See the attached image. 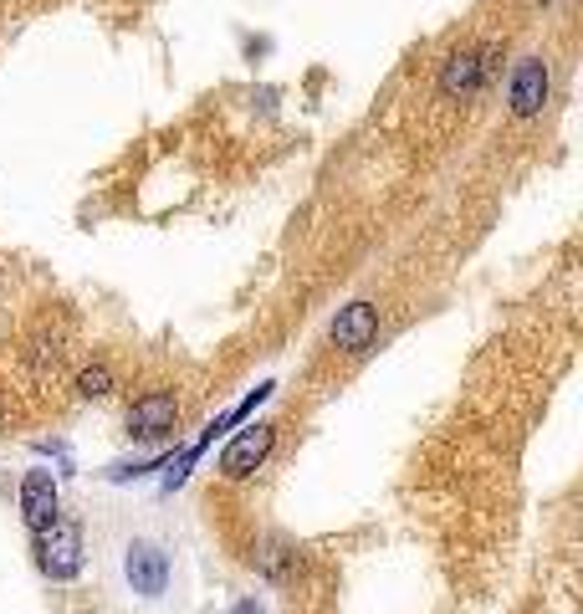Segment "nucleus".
Instances as JSON below:
<instances>
[{"label": "nucleus", "mask_w": 583, "mask_h": 614, "mask_svg": "<svg viewBox=\"0 0 583 614\" xmlns=\"http://www.w3.org/2000/svg\"><path fill=\"white\" fill-rule=\"evenodd\" d=\"M471 93H481V47H456L440 67V98L466 103Z\"/></svg>", "instance_id": "obj_7"}, {"label": "nucleus", "mask_w": 583, "mask_h": 614, "mask_svg": "<svg viewBox=\"0 0 583 614\" xmlns=\"http://www.w3.org/2000/svg\"><path fill=\"white\" fill-rule=\"evenodd\" d=\"M236 614H261V604H256V599H246V604H236Z\"/></svg>", "instance_id": "obj_11"}, {"label": "nucleus", "mask_w": 583, "mask_h": 614, "mask_svg": "<svg viewBox=\"0 0 583 614\" xmlns=\"http://www.w3.org/2000/svg\"><path fill=\"white\" fill-rule=\"evenodd\" d=\"M543 103H548V62L522 57L512 72V118H537Z\"/></svg>", "instance_id": "obj_6"}, {"label": "nucleus", "mask_w": 583, "mask_h": 614, "mask_svg": "<svg viewBox=\"0 0 583 614\" xmlns=\"http://www.w3.org/2000/svg\"><path fill=\"white\" fill-rule=\"evenodd\" d=\"M0 430H6V415H0Z\"/></svg>", "instance_id": "obj_12"}, {"label": "nucleus", "mask_w": 583, "mask_h": 614, "mask_svg": "<svg viewBox=\"0 0 583 614\" xmlns=\"http://www.w3.org/2000/svg\"><path fill=\"white\" fill-rule=\"evenodd\" d=\"M328 338H333V348H343V354H364V348L379 338V307H374V302H348V307H338Z\"/></svg>", "instance_id": "obj_3"}, {"label": "nucleus", "mask_w": 583, "mask_h": 614, "mask_svg": "<svg viewBox=\"0 0 583 614\" xmlns=\"http://www.w3.org/2000/svg\"><path fill=\"white\" fill-rule=\"evenodd\" d=\"M174 420H179V400L164 394V389H154V394H144V400H133L128 435H139V441H159V435L174 430Z\"/></svg>", "instance_id": "obj_4"}, {"label": "nucleus", "mask_w": 583, "mask_h": 614, "mask_svg": "<svg viewBox=\"0 0 583 614\" xmlns=\"http://www.w3.org/2000/svg\"><path fill=\"white\" fill-rule=\"evenodd\" d=\"M108 389H113V369L108 364H87L77 374V394H82V400H103Z\"/></svg>", "instance_id": "obj_10"}, {"label": "nucleus", "mask_w": 583, "mask_h": 614, "mask_svg": "<svg viewBox=\"0 0 583 614\" xmlns=\"http://www.w3.org/2000/svg\"><path fill=\"white\" fill-rule=\"evenodd\" d=\"M123 574L133 584V594H144V599H159L164 584H169V558L154 548V543H133L128 558H123Z\"/></svg>", "instance_id": "obj_5"}, {"label": "nucleus", "mask_w": 583, "mask_h": 614, "mask_svg": "<svg viewBox=\"0 0 583 614\" xmlns=\"http://www.w3.org/2000/svg\"><path fill=\"white\" fill-rule=\"evenodd\" d=\"M36 568L47 579H77L82 568V528L67 517H52V528L36 533Z\"/></svg>", "instance_id": "obj_1"}, {"label": "nucleus", "mask_w": 583, "mask_h": 614, "mask_svg": "<svg viewBox=\"0 0 583 614\" xmlns=\"http://www.w3.org/2000/svg\"><path fill=\"white\" fill-rule=\"evenodd\" d=\"M57 512H62V502H57L52 471H26V481H21V517H26V528H31V533L52 528Z\"/></svg>", "instance_id": "obj_8"}, {"label": "nucleus", "mask_w": 583, "mask_h": 614, "mask_svg": "<svg viewBox=\"0 0 583 614\" xmlns=\"http://www.w3.org/2000/svg\"><path fill=\"white\" fill-rule=\"evenodd\" d=\"M272 446H277V425H266V420L246 425L236 441L220 451V476H226V481H246L266 456H272Z\"/></svg>", "instance_id": "obj_2"}, {"label": "nucleus", "mask_w": 583, "mask_h": 614, "mask_svg": "<svg viewBox=\"0 0 583 614\" xmlns=\"http://www.w3.org/2000/svg\"><path fill=\"white\" fill-rule=\"evenodd\" d=\"M256 568H261L266 579H277V584H282V579L292 574V568H297V553H292L287 543H266V548L256 553Z\"/></svg>", "instance_id": "obj_9"}]
</instances>
